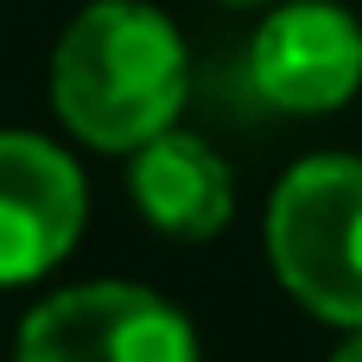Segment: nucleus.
<instances>
[{
    "instance_id": "1",
    "label": "nucleus",
    "mask_w": 362,
    "mask_h": 362,
    "mask_svg": "<svg viewBox=\"0 0 362 362\" xmlns=\"http://www.w3.org/2000/svg\"><path fill=\"white\" fill-rule=\"evenodd\" d=\"M185 95V38L146 0H89L51 51V108L83 146L134 153L178 121Z\"/></svg>"
},
{
    "instance_id": "2",
    "label": "nucleus",
    "mask_w": 362,
    "mask_h": 362,
    "mask_svg": "<svg viewBox=\"0 0 362 362\" xmlns=\"http://www.w3.org/2000/svg\"><path fill=\"white\" fill-rule=\"evenodd\" d=\"M267 255L280 286L325 325L362 331V159H299L267 204Z\"/></svg>"
},
{
    "instance_id": "3",
    "label": "nucleus",
    "mask_w": 362,
    "mask_h": 362,
    "mask_svg": "<svg viewBox=\"0 0 362 362\" xmlns=\"http://www.w3.org/2000/svg\"><path fill=\"white\" fill-rule=\"evenodd\" d=\"M19 362H204L178 305L127 280L64 286L19 325Z\"/></svg>"
},
{
    "instance_id": "4",
    "label": "nucleus",
    "mask_w": 362,
    "mask_h": 362,
    "mask_svg": "<svg viewBox=\"0 0 362 362\" xmlns=\"http://www.w3.org/2000/svg\"><path fill=\"white\" fill-rule=\"evenodd\" d=\"M248 83L280 115H331L362 89V25L331 0H286L248 45Z\"/></svg>"
},
{
    "instance_id": "5",
    "label": "nucleus",
    "mask_w": 362,
    "mask_h": 362,
    "mask_svg": "<svg viewBox=\"0 0 362 362\" xmlns=\"http://www.w3.org/2000/svg\"><path fill=\"white\" fill-rule=\"evenodd\" d=\"M83 172L45 134H0V286L45 280L83 235Z\"/></svg>"
},
{
    "instance_id": "6",
    "label": "nucleus",
    "mask_w": 362,
    "mask_h": 362,
    "mask_svg": "<svg viewBox=\"0 0 362 362\" xmlns=\"http://www.w3.org/2000/svg\"><path fill=\"white\" fill-rule=\"evenodd\" d=\"M127 191H134L140 216L153 229H165L172 242H210L235 216V178H229V165L197 134H178V127H165L146 146H134Z\"/></svg>"
},
{
    "instance_id": "7",
    "label": "nucleus",
    "mask_w": 362,
    "mask_h": 362,
    "mask_svg": "<svg viewBox=\"0 0 362 362\" xmlns=\"http://www.w3.org/2000/svg\"><path fill=\"white\" fill-rule=\"evenodd\" d=\"M331 362H362V331H350V337H344V350H337Z\"/></svg>"
},
{
    "instance_id": "8",
    "label": "nucleus",
    "mask_w": 362,
    "mask_h": 362,
    "mask_svg": "<svg viewBox=\"0 0 362 362\" xmlns=\"http://www.w3.org/2000/svg\"><path fill=\"white\" fill-rule=\"evenodd\" d=\"M223 6H261V0H223Z\"/></svg>"
}]
</instances>
